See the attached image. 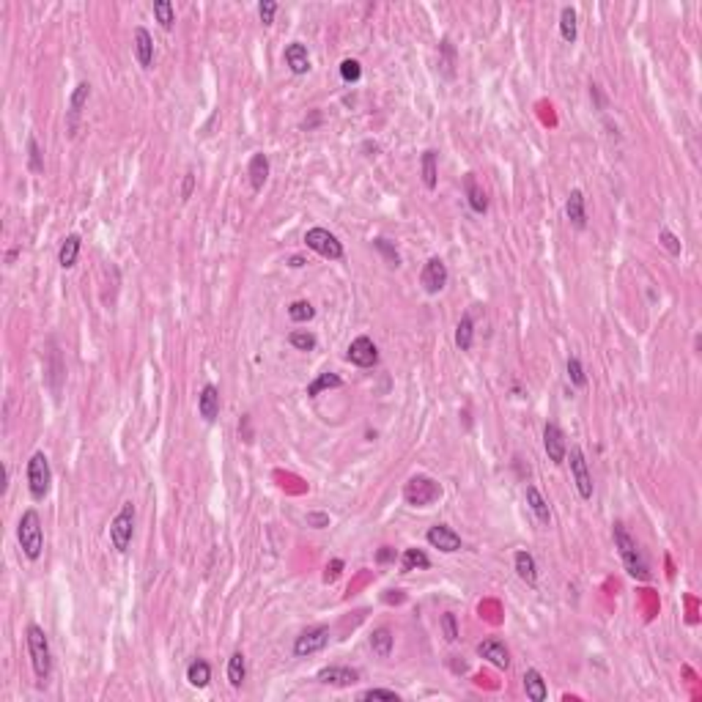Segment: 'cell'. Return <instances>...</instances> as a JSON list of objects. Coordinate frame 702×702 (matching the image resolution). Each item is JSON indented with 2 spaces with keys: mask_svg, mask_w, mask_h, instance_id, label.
Returning <instances> with one entry per match:
<instances>
[{
  "mask_svg": "<svg viewBox=\"0 0 702 702\" xmlns=\"http://www.w3.org/2000/svg\"><path fill=\"white\" fill-rule=\"evenodd\" d=\"M612 535H614L617 554H620V560H623L628 576H634L637 581H650V565H647L642 549H639L637 541L631 538V532L626 530L623 521H614V524H612Z\"/></svg>",
  "mask_w": 702,
  "mask_h": 702,
  "instance_id": "6da1fadb",
  "label": "cell"
},
{
  "mask_svg": "<svg viewBox=\"0 0 702 702\" xmlns=\"http://www.w3.org/2000/svg\"><path fill=\"white\" fill-rule=\"evenodd\" d=\"M25 639H28V653H31V664L33 672L39 677V683L44 686L50 680V672H53V653H50V639L44 634L41 626L31 623L28 631H25Z\"/></svg>",
  "mask_w": 702,
  "mask_h": 702,
  "instance_id": "7a4b0ae2",
  "label": "cell"
},
{
  "mask_svg": "<svg viewBox=\"0 0 702 702\" xmlns=\"http://www.w3.org/2000/svg\"><path fill=\"white\" fill-rule=\"evenodd\" d=\"M17 538H20V546H22V554L28 560H39L41 557V549H44V530H41V518L39 513L25 511L20 524H17Z\"/></svg>",
  "mask_w": 702,
  "mask_h": 702,
  "instance_id": "3957f363",
  "label": "cell"
},
{
  "mask_svg": "<svg viewBox=\"0 0 702 702\" xmlns=\"http://www.w3.org/2000/svg\"><path fill=\"white\" fill-rule=\"evenodd\" d=\"M132 535H135V505L124 502L121 511L116 513V518L110 521V543H113V549L118 554H127Z\"/></svg>",
  "mask_w": 702,
  "mask_h": 702,
  "instance_id": "277c9868",
  "label": "cell"
},
{
  "mask_svg": "<svg viewBox=\"0 0 702 702\" xmlns=\"http://www.w3.org/2000/svg\"><path fill=\"white\" fill-rule=\"evenodd\" d=\"M53 486V469H50V458L44 453H33L28 461V488H31L33 500H44L50 494Z\"/></svg>",
  "mask_w": 702,
  "mask_h": 702,
  "instance_id": "5b68a950",
  "label": "cell"
},
{
  "mask_svg": "<svg viewBox=\"0 0 702 702\" xmlns=\"http://www.w3.org/2000/svg\"><path fill=\"white\" fill-rule=\"evenodd\" d=\"M439 494H442L439 483H434V480L425 478V475H415V478L406 483V488H404V500H406L409 505H415V508H422V505L436 502Z\"/></svg>",
  "mask_w": 702,
  "mask_h": 702,
  "instance_id": "8992f818",
  "label": "cell"
},
{
  "mask_svg": "<svg viewBox=\"0 0 702 702\" xmlns=\"http://www.w3.org/2000/svg\"><path fill=\"white\" fill-rule=\"evenodd\" d=\"M305 242L313 253H319L321 258H329V261H340L343 258V245L338 242L335 233H329L326 228H310L305 233Z\"/></svg>",
  "mask_w": 702,
  "mask_h": 702,
  "instance_id": "52a82bcc",
  "label": "cell"
},
{
  "mask_svg": "<svg viewBox=\"0 0 702 702\" xmlns=\"http://www.w3.org/2000/svg\"><path fill=\"white\" fill-rule=\"evenodd\" d=\"M346 357H349L351 365H357V368H373L379 362V349H376V343L368 335H359V338L351 340Z\"/></svg>",
  "mask_w": 702,
  "mask_h": 702,
  "instance_id": "ba28073f",
  "label": "cell"
},
{
  "mask_svg": "<svg viewBox=\"0 0 702 702\" xmlns=\"http://www.w3.org/2000/svg\"><path fill=\"white\" fill-rule=\"evenodd\" d=\"M326 642H329V628H308V631H302L296 642H294V656H299V659H305V656H313V653H319L326 647Z\"/></svg>",
  "mask_w": 702,
  "mask_h": 702,
  "instance_id": "9c48e42d",
  "label": "cell"
},
{
  "mask_svg": "<svg viewBox=\"0 0 702 702\" xmlns=\"http://www.w3.org/2000/svg\"><path fill=\"white\" fill-rule=\"evenodd\" d=\"M447 263L442 258H428V263L422 266V272H420V286L425 288L428 294H439L442 288L447 286Z\"/></svg>",
  "mask_w": 702,
  "mask_h": 702,
  "instance_id": "30bf717a",
  "label": "cell"
},
{
  "mask_svg": "<svg viewBox=\"0 0 702 702\" xmlns=\"http://www.w3.org/2000/svg\"><path fill=\"white\" fill-rule=\"evenodd\" d=\"M571 475H574V483L576 488H579V497L581 500H593V478H590L584 453H581L579 445L571 447Z\"/></svg>",
  "mask_w": 702,
  "mask_h": 702,
  "instance_id": "8fae6325",
  "label": "cell"
},
{
  "mask_svg": "<svg viewBox=\"0 0 702 702\" xmlns=\"http://www.w3.org/2000/svg\"><path fill=\"white\" fill-rule=\"evenodd\" d=\"M543 447H546L549 461L565 464V458H568V445H565V434L560 431L557 422H546V428H543Z\"/></svg>",
  "mask_w": 702,
  "mask_h": 702,
  "instance_id": "7c38bea8",
  "label": "cell"
},
{
  "mask_svg": "<svg viewBox=\"0 0 702 702\" xmlns=\"http://www.w3.org/2000/svg\"><path fill=\"white\" fill-rule=\"evenodd\" d=\"M478 656L480 659H486V661H491V664L500 667V670H508V667H511V650L505 647L502 639H497V637L483 639L478 645Z\"/></svg>",
  "mask_w": 702,
  "mask_h": 702,
  "instance_id": "4fadbf2b",
  "label": "cell"
},
{
  "mask_svg": "<svg viewBox=\"0 0 702 702\" xmlns=\"http://www.w3.org/2000/svg\"><path fill=\"white\" fill-rule=\"evenodd\" d=\"M428 543L434 546V549H439V551H445V554H453V551H458L461 549V535L453 530V527H447V524H434L431 530H428Z\"/></svg>",
  "mask_w": 702,
  "mask_h": 702,
  "instance_id": "5bb4252c",
  "label": "cell"
},
{
  "mask_svg": "<svg viewBox=\"0 0 702 702\" xmlns=\"http://www.w3.org/2000/svg\"><path fill=\"white\" fill-rule=\"evenodd\" d=\"M88 96H91V85H88V83H80V85L74 88V94L69 96V118H66V129H69V137H74V135H77V124H80V113H83V107H85Z\"/></svg>",
  "mask_w": 702,
  "mask_h": 702,
  "instance_id": "9a60e30c",
  "label": "cell"
},
{
  "mask_svg": "<svg viewBox=\"0 0 702 702\" xmlns=\"http://www.w3.org/2000/svg\"><path fill=\"white\" fill-rule=\"evenodd\" d=\"M198 415L206 422H214L220 417V390L214 384H206L198 395Z\"/></svg>",
  "mask_w": 702,
  "mask_h": 702,
  "instance_id": "2e32d148",
  "label": "cell"
},
{
  "mask_svg": "<svg viewBox=\"0 0 702 702\" xmlns=\"http://www.w3.org/2000/svg\"><path fill=\"white\" fill-rule=\"evenodd\" d=\"M319 683H326V686H338V689H346V686H354L359 680V672L351 670V667H324V670L316 675Z\"/></svg>",
  "mask_w": 702,
  "mask_h": 702,
  "instance_id": "e0dca14e",
  "label": "cell"
},
{
  "mask_svg": "<svg viewBox=\"0 0 702 702\" xmlns=\"http://www.w3.org/2000/svg\"><path fill=\"white\" fill-rule=\"evenodd\" d=\"M464 195H467V203H469V209H472L475 214H486V212H488V198H486L483 187L478 184L475 173H467V176H464Z\"/></svg>",
  "mask_w": 702,
  "mask_h": 702,
  "instance_id": "ac0fdd59",
  "label": "cell"
},
{
  "mask_svg": "<svg viewBox=\"0 0 702 702\" xmlns=\"http://www.w3.org/2000/svg\"><path fill=\"white\" fill-rule=\"evenodd\" d=\"M286 66L294 74H308L310 71V55L302 41H291L286 47Z\"/></svg>",
  "mask_w": 702,
  "mask_h": 702,
  "instance_id": "d6986e66",
  "label": "cell"
},
{
  "mask_svg": "<svg viewBox=\"0 0 702 702\" xmlns=\"http://www.w3.org/2000/svg\"><path fill=\"white\" fill-rule=\"evenodd\" d=\"M135 55L143 69H151L154 64V39L146 28H135Z\"/></svg>",
  "mask_w": 702,
  "mask_h": 702,
  "instance_id": "ffe728a7",
  "label": "cell"
},
{
  "mask_svg": "<svg viewBox=\"0 0 702 702\" xmlns=\"http://www.w3.org/2000/svg\"><path fill=\"white\" fill-rule=\"evenodd\" d=\"M513 565H516V574H518L521 581H527L530 587L538 584V563H535V557L530 551H516Z\"/></svg>",
  "mask_w": 702,
  "mask_h": 702,
  "instance_id": "44dd1931",
  "label": "cell"
},
{
  "mask_svg": "<svg viewBox=\"0 0 702 702\" xmlns=\"http://www.w3.org/2000/svg\"><path fill=\"white\" fill-rule=\"evenodd\" d=\"M565 214H568L571 225L579 228V230L587 225V206H584V192L581 190H571L568 203H565Z\"/></svg>",
  "mask_w": 702,
  "mask_h": 702,
  "instance_id": "7402d4cb",
  "label": "cell"
},
{
  "mask_svg": "<svg viewBox=\"0 0 702 702\" xmlns=\"http://www.w3.org/2000/svg\"><path fill=\"white\" fill-rule=\"evenodd\" d=\"M247 176H250L253 190L256 192L263 190V184H266V179H269V157H266V154H253L250 167H247Z\"/></svg>",
  "mask_w": 702,
  "mask_h": 702,
  "instance_id": "603a6c76",
  "label": "cell"
},
{
  "mask_svg": "<svg viewBox=\"0 0 702 702\" xmlns=\"http://www.w3.org/2000/svg\"><path fill=\"white\" fill-rule=\"evenodd\" d=\"M80 247H83V239L77 233H69L64 242H61V250H58V263L64 269H71L80 258Z\"/></svg>",
  "mask_w": 702,
  "mask_h": 702,
  "instance_id": "cb8c5ba5",
  "label": "cell"
},
{
  "mask_svg": "<svg viewBox=\"0 0 702 702\" xmlns=\"http://www.w3.org/2000/svg\"><path fill=\"white\" fill-rule=\"evenodd\" d=\"M524 691H527V697L532 702H543L549 697V691H546V680H543V675L538 670H527L524 672Z\"/></svg>",
  "mask_w": 702,
  "mask_h": 702,
  "instance_id": "d4e9b609",
  "label": "cell"
},
{
  "mask_svg": "<svg viewBox=\"0 0 702 702\" xmlns=\"http://www.w3.org/2000/svg\"><path fill=\"white\" fill-rule=\"evenodd\" d=\"M425 568H431V560H428V554L422 549H406L404 551V557H401V571L404 574H409V571H425Z\"/></svg>",
  "mask_w": 702,
  "mask_h": 702,
  "instance_id": "484cf974",
  "label": "cell"
},
{
  "mask_svg": "<svg viewBox=\"0 0 702 702\" xmlns=\"http://www.w3.org/2000/svg\"><path fill=\"white\" fill-rule=\"evenodd\" d=\"M187 680H190V686H195V689H206L209 680H212V667H209V661L195 659L190 667H187Z\"/></svg>",
  "mask_w": 702,
  "mask_h": 702,
  "instance_id": "4316f807",
  "label": "cell"
},
{
  "mask_svg": "<svg viewBox=\"0 0 702 702\" xmlns=\"http://www.w3.org/2000/svg\"><path fill=\"white\" fill-rule=\"evenodd\" d=\"M527 505H530V511L535 513V518H538L541 524H549V521H551V511H549L543 494L535 488V486H527Z\"/></svg>",
  "mask_w": 702,
  "mask_h": 702,
  "instance_id": "83f0119b",
  "label": "cell"
},
{
  "mask_svg": "<svg viewBox=\"0 0 702 702\" xmlns=\"http://www.w3.org/2000/svg\"><path fill=\"white\" fill-rule=\"evenodd\" d=\"M472 340H475V324H472L469 313H464L461 321H458V326H455V346L461 351H469L472 349Z\"/></svg>",
  "mask_w": 702,
  "mask_h": 702,
  "instance_id": "f1b7e54d",
  "label": "cell"
},
{
  "mask_svg": "<svg viewBox=\"0 0 702 702\" xmlns=\"http://www.w3.org/2000/svg\"><path fill=\"white\" fill-rule=\"evenodd\" d=\"M245 677H247V664H245V653L242 650H236L230 659H228V683L233 686V689H239L242 683H245Z\"/></svg>",
  "mask_w": 702,
  "mask_h": 702,
  "instance_id": "f546056e",
  "label": "cell"
},
{
  "mask_svg": "<svg viewBox=\"0 0 702 702\" xmlns=\"http://www.w3.org/2000/svg\"><path fill=\"white\" fill-rule=\"evenodd\" d=\"M392 642H395V637H392V631H390L387 626L376 628V631L371 634V647H373V653H376L379 659H387V656L392 653Z\"/></svg>",
  "mask_w": 702,
  "mask_h": 702,
  "instance_id": "4dcf8cb0",
  "label": "cell"
},
{
  "mask_svg": "<svg viewBox=\"0 0 702 702\" xmlns=\"http://www.w3.org/2000/svg\"><path fill=\"white\" fill-rule=\"evenodd\" d=\"M420 167H422V184L425 190H436L439 184V173H436V151H425L422 160H420Z\"/></svg>",
  "mask_w": 702,
  "mask_h": 702,
  "instance_id": "1f68e13d",
  "label": "cell"
},
{
  "mask_svg": "<svg viewBox=\"0 0 702 702\" xmlns=\"http://www.w3.org/2000/svg\"><path fill=\"white\" fill-rule=\"evenodd\" d=\"M560 36H563L568 44H574L576 41V11L571 6H565V8L560 11Z\"/></svg>",
  "mask_w": 702,
  "mask_h": 702,
  "instance_id": "d6a6232c",
  "label": "cell"
},
{
  "mask_svg": "<svg viewBox=\"0 0 702 702\" xmlns=\"http://www.w3.org/2000/svg\"><path fill=\"white\" fill-rule=\"evenodd\" d=\"M154 17H157V22H160L165 31H170L173 22H176L173 3H170V0H154Z\"/></svg>",
  "mask_w": 702,
  "mask_h": 702,
  "instance_id": "836d02e7",
  "label": "cell"
},
{
  "mask_svg": "<svg viewBox=\"0 0 702 702\" xmlns=\"http://www.w3.org/2000/svg\"><path fill=\"white\" fill-rule=\"evenodd\" d=\"M340 384L343 382H340V376H338V373H329V371H326V373H321L313 384H308V395H310V398H316L321 390H338Z\"/></svg>",
  "mask_w": 702,
  "mask_h": 702,
  "instance_id": "e575fe53",
  "label": "cell"
},
{
  "mask_svg": "<svg viewBox=\"0 0 702 702\" xmlns=\"http://www.w3.org/2000/svg\"><path fill=\"white\" fill-rule=\"evenodd\" d=\"M316 316V308L308 302V299H299V302H294L291 308H288V319L296 321V324H302V321H310Z\"/></svg>",
  "mask_w": 702,
  "mask_h": 702,
  "instance_id": "d590c367",
  "label": "cell"
},
{
  "mask_svg": "<svg viewBox=\"0 0 702 702\" xmlns=\"http://www.w3.org/2000/svg\"><path fill=\"white\" fill-rule=\"evenodd\" d=\"M288 343L299 351H313L316 349V335H310V332H291Z\"/></svg>",
  "mask_w": 702,
  "mask_h": 702,
  "instance_id": "8d00e7d4",
  "label": "cell"
},
{
  "mask_svg": "<svg viewBox=\"0 0 702 702\" xmlns=\"http://www.w3.org/2000/svg\"><path fill=\"white\" fill-rule=\"evenodd\" d=\"M373 247H376L379 253H384V258H387V263H390V266H395V269L401 266V256H398V250H395L387 239H373Z\"/></svg>",
  "mask_w": 702,
  "mask_h": 702,
  "instance_id": "74e56055",
  "label": "cell"
},
{
  "mask_svg": "<svg viewBox=\"0 0 702 702\" xmlns=\"http://www.w3.org/2000/svg\"><path fill=\"white\" fill-rule=\"evenodd\" d=\"M340 77L346 80V83H357L359 77H362V66L357 58H346L343 64H340Z\"/></svg>",
  "mask_w": 702,
  "mask_h": 702,
  "instance_id": "f35d334b",
  "label": "cell"
},
{
  "mask_svg": "<svg viewBox=\"0 0 702 702\" xmlns=\"http://www.w3.org/2000/svg\"><path fill=\"white\" fill-rule=\"evenodd\" d=\"M568 379H571L574 387H584V384H587L584 368H581V362H579L576 357H568Z\"/></svg>",
  "mask_w": 702,
  "mask_h": 702,
  "instance_id": "ab89813d",
  "label": "cell"
},
{
  "mask_svg": "<svg viewBox=\"0 0 702 702\" xmlns=\"http://www.w3.org/2000/svg\"><path fill=\"white\" fill-rule=\"evenodd\" d=\"M28 162H31L33 173H41L44 170V162H41V149L36 143V137H28Z\"/></svg>",
  "mask_w": 702,
  "mask_h": 702,
  "instance_id": "60d3db41",
  "label": "cell"
},
{
  "mask_svg": "<svg viewBox=\"0 0 702 702\" xmlns=\"http://www.w3.org/2000/svg\"><path fill=\"white\" fill-rule=\"evenodd\" d=\"M359 700H390V702H398L401 697H398L395 691H390V689H368V691H362V694H359Z\"/></svg>",
  "mask_w": 702,
  "mask_h": 702,
  "instance_id": "b9f144b4",
  "label": "cell"
},
{
  "mask_svg": "<svg viewBox=\"0 0 702 702\" xmlns=\"http://www.w3.org/2000/svg\"><path fill=\"white\" fill-rule=\"evenodd\" d=\"M442 631H445L447 642H455V639H458V626H455V614H453V612H445V614H442Z\"/></svg>",
  "mask_w": 702,
  "mask_h": 702,
  "instance_id": "7bdbcfd3",
  "label": "cell"
},
{
  "mask_svg": "<svg viewBox=\"0 0 702 702\" xmlns=\"http://www.w3.org/2000/svg\"><path fill=\"white\" fill-rule=\"evenodd\" d=\"M275 11H277V3H275V0H263V3L258 6L261 22H263V25H272V22H275Z\"/></svg>",
  "mask_w": 702,
  "mask_h": 702,
  "instance_id": "ee69618b",
  "label": "cell"
},
{
  "mask_svg": "<svg viewBox=\"0 0 702 702\" xmlns=\"http://www.w3.org/2000/svg\"><path fill=\"white\" fill-rule=\"evenodd\" d=\"M659 242L670 250L672 256H680V239H677L672 230H661V233H659Z\"/></svg>",
  "mask_w": 702,
  "mask_h": 702,
  "instance_id": "f6af8a7d",
  "label": "cell"
},
{
  "mask_svg": "<svg viewBox=\"0 0 702 702\" xmlns=\"http://www.w3.org/2000/svg\"><path fill=\"white\" fill-rule=\"evenodd\" d=\"M343 571V560H332L329 565H326V581H332V579H338Z\"/></svg>",
  "mask_w": 702,
  "mask_h": 702,
  "instance_id": "bcb514c9",
  "label": "cell"
},
{
  "mask_svg": "<svg viewBox=\"0 0 702 702\" xmlns=\"http://www.w3.org/2000/svg\"><path fill=\"white\" fill-rule=\"evenodd\" d=\"M308 524H313V527H326L329 524V516L326 513H308Z\"/></svg>",
  "mask_w": 702,
  "mask_h": 702,
  "instance_id": "7dc6e473",
  "label": "cell"
},
{
  "mask_svg": "<svg viewBox=\"0 0 702 702\" xmlns=\"http://www.w3.org/2000/svg\"><path fill=\"white\" fill-rule=\"evenodd\" d=\"M192 187H195V176H192V173H187V176H184V187H181V200H190Z\"/></svg>",
  "mask_w": 702,
  "mask_h": 702,
  "instance_id": "c3c4849f",
  "label": "cell"
},
{
  "mask_svg": "<svg viewBox=\"0 0 702 702\" xmlns=\"http://www.w3.org/2000/svg\"><path fill=\"white\" fill-rule=\"evenodd\" d=\"M390 560H395V549L382 546V549H379V554H376V563H390Z\"/></svg>",
  "mask_w": 702,
  "mask_h": 702,
  "instance_id": "681fc988",
  "label": "cell"
}]
</instances>
